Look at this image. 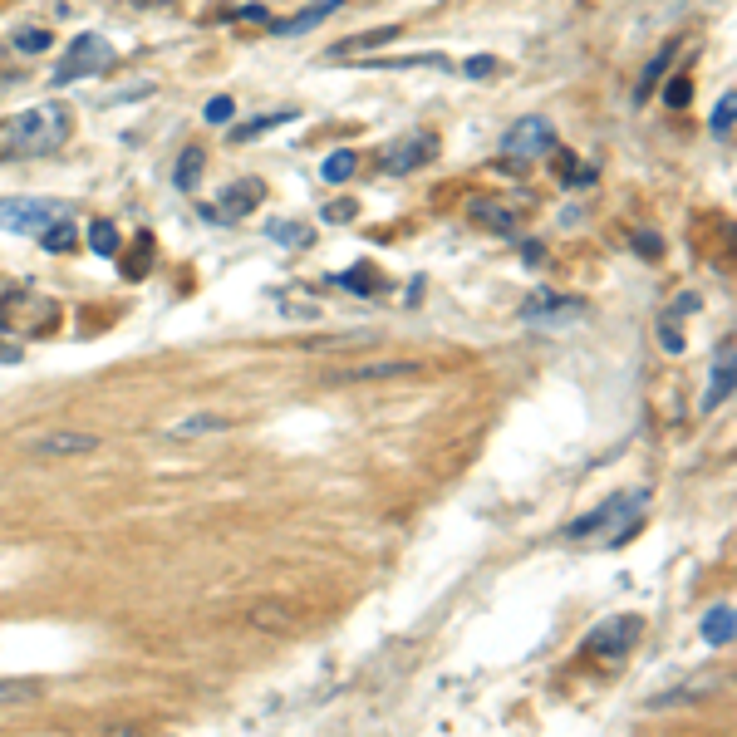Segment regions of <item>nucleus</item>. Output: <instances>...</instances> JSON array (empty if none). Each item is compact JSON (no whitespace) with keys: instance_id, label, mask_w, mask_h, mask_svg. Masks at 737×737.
Wrapping results in <instances>:
<instances>
[{"instance_id":"f257e3e1","label":"nucleus","mask_w":737,"mask_h":737,"mask_svg":"<svg viewBox=\"0 0 737 737\" xmlns=\"http://www.w3.org/2000/svg\"><path fill=\"white\" fill-rule=\"evenodd\" d=\"M64 138H69V109L59 99H50V104H35V109L0 123V158L5 163L50 158L64 148Z\"/></svg>"},{"instance_id":"f03ea898","label":"nucleus","mask_w":737,"mask_h":737,"mask_svg":"<svg viewBox=\"0 0 737 737\" xmlns=\"http://www.w3.org/2000/svg\"><path fill=\"white\" fill-rule=\"evenodd\" d=\"M644 507H649V492L644 487H629L620 497H610L605 507H595V511H585L580 521H570L566 541H575V546H585V541L620 546V541H629V531L639 526V511Z\"/></svg>"},{"instance_id":"7ed1b4c3","label":"nucleus","mask_w":737,"mask_h":737,"mask_svg":"<svg viewBox=\"0 0 737 737\" xmlns=\"http://www.w3.org/2000/svg\"><path fill=\"white\" fill-rule=\"evenodd\" d=\"M109 69H114V45H109L104 35H79V40L55 59L50 84L64 89V84H79V79H99V74H109Z\"/></svg>"},{"instance_id":"20e7f679","label":"nucleus","mask_w":737,"mask_h":737,"mask_svg":"<svg viewBox=\"0 0 737 737\" xmlns=\"http://www.w3.org/2000/svg\"><path fill=\"white\" fill-rule=\"evenodd\" d=\"M64 217H69V202H55V197H5L0 202V231L10 236H40Z\"/></svg>"},{"instance_id":"39448f33","label":"nucleus","mask_w":737,"mask_h":737,"mask_svg":"<svg viewBox=\"0 0 737 737\" xmlns=\"http://www.w3.org/2000/svg\"><path fill=\"white\" fill-rule=\"evenodd\" d=\"M639 639H644V620L639 615H610V620H600L585 634V649L595 659H605V664H620Z\"/></svg>"},{"instance_id":"423d86ee","label":"nucleus","mask_w":737,"mask_h":737,"mask_svg":"<svg viewBox=\"0 0 737 737\" xmlns=\"http://www.w3.org/2000/svg\"><path fill=\"white\" fill-rule=\"evenodd\" d=\"M438 158V133H403V138H394V143H384L379 148V172H389V177H403V172H418L423 163H433Z\"/></svg>"},{"instance_id":"0eeeda50","label":"nucleus","mask_w":737,"mask_h":737,"mask_svg":"<svg viewBox=\"0 0 737 737\" xmlns=\"http://www.w3.org/2000/svg\"><path fill=\"white\" fill-rule=\"evenodd\" d=\"M502 153H507V158H521V163H531V158H541V153H556V128L541 114L516 118L507 133H502Z\"/></svg>"},{"instance_id":"6e6552de","label":"nucleus","mask_w":737,"mask_h":737,"mask_svg":"<svg viewBox=\"0 0 737 737\" xmlns=\"http://www.w3.org/2000/svg\"><path fill=\"white\" fill-rule=\"evenodd\" d=\"M25 448L40 457H84L99 448V438L94 433H79V428H55V433H35Z\"/></svg>"},{"instance_id":"1a4fd4ad","label":"nucleus","mask_w":737,"mask_h":737,"mask_svg":"<svg viewBox=\"0 0 737 737\" xmlns=\"http://www.w3.org/2000/svg\"><path fill=\"white\" fill-rule=\"evenodd\" d=\"M580 315H585V300L551 295V290H541L521 305V320H531V325H561V320H580Z\"/></svg>"},{"instance_id":"9d476101","label":"nucleus","mask_w":737,"mask_h":737,"mask_svg":"<svg viewBox=\"0 0 737 737\" xmlns=\"http://www.w3.org/2000/svg\"><path fill=\"white\" fill-rule=\"evenodd\" d=\"M733 340H723V349H718V359H713V379H708V394H703V408L708 413H718L728 398H733Z\"/></svg>"},{"instance_id":"9b49d317","label":"nucleus","mask_w":737,"mask_h":737,"mask_svg":"<svg viewBox=\"0 0 737 737\" xmlns=\"http://www.w3.org/2000/svg\"><path fill=\"white\" fill-rule=\"evenodd\" d=\"M231 418H222V413H192V418H177V423H168V443H187V438H207V433H227Z\"/></svg>"},{"instance_id":"f8f14e48","label":"nucleus","mask_w":737,"mask_h":737,"mask_svg":"<svg viewBox=\"0 0 737 737\" xmlns=\"http://www.w3.org/2000/svg\"><path fill=\"white\" fill-rule=\"evenodd\" d=\"M418 364L413 359H384V364H359V369H340L330 374V384H369V379H398V374H413Z\"/></svg>"},{"instance_id":"ddd939ff","label":"nucleus","mask_w":737,"mask_h":737,"mask_svg":"<svg viewBox=\"0 0 737 737\" xmlns=\"http://www.w3.org/2000/svg\"><path fill=\"white\" fill-rule=\"evenodd\" d=\"M261 197H266V187H261V182H231V187H222V197H217V217L227 222V217H236V212L256 207Z\"/></svg>"},{"instance_id":"4468645a","label":"nucleus","mask_w":737,"mask_h":737,"mask_svg":"<svg viewBox=\"0 0 737 737\" xmlns=\"http://www.w3.org/2000/svg\"><path fill=\"white\" fill-rule=\"evenodd\" d=\"M335 10H340V0H315V5H305V10L295 15V20H276L271 30H276V35H305V30L325 25V20H330Z\"/></svg>"},{"instance_id":"2eb2a0df","label":"nucleus","mask_w":737,"mask_h":737,"mask_svg":"<svg viewBox=\"0 0 737 737\" xmlns=\"http://www.w3.org/2000/svg\"><path fill=\"white\" fill-rule=\"evenodd\" d=\"M737 634V610L723 600V605H713L708 615H703V639L713 644V649H723V644H733Z\"/></svg>"},{"instance_id":"dca6fc26","label":"nucleus","mask_w":737,"mask_h":737,"mask_svg":"<svg viewBox=\"0 0 737 737\" xmlns=\"http://www.w3.org/2000/svg\"><path fill=\"white\" fill-rule=\"evenodd\" d=\"M398 35V25H384V30H364V35H349V40H340V45H330L325 50V59H349V55H359V50H374V45H389Z\"/></svg>"},{"instance_id":"f3484780","label":"nucleus","mask_w":737,"mask_h":737,"mask_svg":"<svg viewBox=\"0 0 737 737\" xmlns=\"http://www.w3.org/2000/svg\"><path fill=\"white\" fill-rule=\"evenodd\" d=\"M45 698V683L35 679H0V708H30Z\"/></svg>"},{"instance_id":"a211bd4d","label":"nucleus","mask_w":737,"mask_h":737,"mask_svg":"<svg viewBox=\"0 0 737 737\" xmlns=\"http://www.w3.org/2000/svg\"><path fill=\"white\" fill-rule=\"evenodd\" d=\"M472 222L497 231V236H511V231H516V212L502 207V202H477V207H472Z\"/></svg>"},{"instance_id":"6ab92c4d","label":"nucleus","mask_w":737,"mask_h":737,"mask_svg":"<svg viewBox=\"0 0 737 737\" xmlns=\"http://www.w3.org/2000/svg\"><path fill=\"white\" fill-rule=\"evenodd\" d=\"M202 168H207V153H202V148H182V153H177V168H172V182H177L182 192H192V187L202 182Z\"/></svg>"},{"instance_id":"aec40b11","label":"nucleus","mask_w":737,"mask_h":737,"mask_svg":"<svg viewBox=\"0 0 737 737\" xmlns=\"http://www.w3.org/2000/svg\"><path fill=\"white\" fill-rule=\"evenodd\" d=\"M364 69H448V55L423 50V55H398V59H369Z\"/></svg>"},{"instance_id":"412c9836","label":"nucleus","mask_w":737,"mask_h":737,"mask_svg":"<svg viewBox=\"0 0 737 737\" xmlns=\"http://www.w3.org/2000/svg\"><path fill=\"white\" fill-rule=\"evenodd\" d=\"M266 236H271L276 246H295V251H305V246L315 241V231L305 227V222H266Z\"/></svg>"},{"instance_id":"4be33fe9","label":"nucleus","mask_w":737,"mask_h":737,"mask_svg":"<svg viewBox=\"0 0 737 737\" xmlns=\"http://www.w3.org/2000/svg\"><path fill=\"white\" fill-rule=\"evenodd\" d=\"M354 172H359V153H354V148H340V153H330V158L320 163V177H325V182H335V187L349 182Z\"/></svg>"},{"instance_id":"5701e85b","label":"nucleus","mask_w":737,"mask_h":737,"mask_svg":"<svg viewBox=\"0 0 737 737\" xmlns=\"http://www.w3.org/2000/svg\"><path fill=\"white\" fill-rule=\"evenodd\" d=\"M74 241H79V231H74V222H69V217H64V222H55V227L40 231V246H45V251H55V256H69V251H74Z\"/></svg>"},{"instance_id":"b1692460","label":"nucleus","mask_w":737,"mask_h":737,"mask_svg":"<svg viewBox=\"0 0 737 737\" xmlns=\"http://www.w3.org/2000/svg\"><path fill=\"white\" fill-rule=\"evenodd\" d=\"M290 118H295V109H281V114H261V118H246V123H241L236 133H231V138H236V143H246V138H261L266 128H276V123H290Z\"/></svg>"},{"instance_id":"393cba45","label":"nucleus","mask_w":737,"mask_h":737,"mask_svg":"<svg viewBox=\"0 0 737 737\" xmlns=\"http://www.w3.org/2000/svg\"><path fill=\"white\" fill-rule=\"evenodd\" d=\"M733 128H737V94L728 89V94L718 99V109H713V133L728 143V138H733Z\"/></svg>"},{"instance_id":"a878e982","label":"nucleus","mask_w":737,"mask_h":737,"mask_svg":"<svg viewBox=\"0 0 737 737\" xmlns=\"http://www.w3.org/2000/svg\"><path fill=\"white\" fill-rule=\"evenodd\" d=\"M556 177H561L566 187H590V182L600 177V168H575L566 153H561V158H556Z\"/></svg>"},{"instance_id":"bb28decb","label":"nucleus","mask_w":737,"mask_h":737,"mask_svg":"<svg viewBox=\"0 0 737 737\" xmlns=\"http://www.w3.org/2000/svg\"><path fill=\"white\" fill-rule=\"evenodd\" d=\"M89 246H94L99 256H118V227L114 222H94V227H89Z\"/></svg>"},{"instance_id":"cd10ccee","label":"nucleus","mask_w":737,"mask_h":737,"mask_svg":"<svg viewBox=\"0 0 737 737\" xmlns=\"http://www.w3.org/2000/svg\"><path fill=\"white\" fill-rule=\"evenodd\" d=\"M20 55H45L50 50V30H15V40H10Z\"/></svg>"},{"instance_id":"c85d7f7f","label":"nucleus","mask_w":737,"mask_h":737,"mask_svg":"<svg viewBox=\"0 0 737 737\" xmlns=\"http://www.w3.org/2000/svg\"><path fill=\"white\" fill-rule=\"evenodd\" d=\"M669 55H674V50H659V55L649 59V69L639 74V89H634V99H649V89H654V79H659V74L669 69Z\"/></svg>"},{"instance_id":"c756f323","label":"nucleus","mask_w":737,"mask_h":737,"mask_svg":"<svg viewBox=\"0 0 737 737\" xmlns=\"http://www.w3.org/2000/svg\"><path fill=\"white\" fill-rule=\"evenodd\" d=\"M251 624H261V629H290V615H285V610H271V605H261V610H251Z\"/></svg>"},{"instance_id":"7c9ffc66","label":"nucleus","mask_w":737,"mask_h":737,"mask_svg":"<svg viewBox=\"0 0 737 737\" xmlns=\"http://www.w3.org/2000/svg\"><path fill=\"white\" fill-rule=\"evenodd\" d=\"M231 114H236V104H231L227 94H222V99H212V104H207V123H231Z\"/></svg>"},{"instance_id":"2f4dec72","label":"nucleus","mask_w":737,"mask_h":737,"mask_svg":"<svg viewBox=\"0 0 737 737\" xmlns=\"http://www.w3.org/2000/svg\"><path fill=\"white\" fill-rule=\"evenodd\" d=\"M664 99H669L674 109H683V104L693 99V89H688V79H669V89H664Z\"/></svg>"},{"instance_id":"473e14b6","label":"nucleus","mask_w":737,"mask_h":737,"mask_svg":"<svg viewBox=\"0 0 737 737\" xmlns=\"http://www.w3.org/2000/svg\"><path fill=\"white\" fill-rule=\"evenodd\" d=\"M497 69V59L492 55H472L467 64H462V74H472V79H482V74H492Z\"/></svg>"},{"instance_id":"72a5a7b5","label":"nucleus","mask_w":737,"mask_h":737,"mask_svg":"<svg viewBox=\"0 0 737 737\" xmlns=\"http://www.w3.org/2000/svg\"><path fill=\"white\" fill-rule=\"evenodd\" d=\"M349 217H354V202H330V207H325V222H335V227L349 222Z\"/></svg>"},{"instance_id":"f704fd0d","label":"nucleus","mask_w":737,"mask_h":737,"mask_svg":"<svg viewBox=\"0 0 737 737\" xmlns=\"http://www.w3.org/2000/svg\"><path fill=\"white\" fill-rule=\"evenodd\" d=\"M521 251H526V266H541V256H546V246H541V241H526Z\"/></svg>"},{"instance_id":"c9c22d12","label":"nucleus","mask_w":737,"mask_h":737,"mask_svg":"<svg viewBox=\"0 0 737 737\" xmlns=\"http://www.w3.org/2000/svg\"><path fill=\"white\" fill-rule=\"evenodd\" d=\"M10 359H20V349H15V344H5V340H0V364H10Z\"/></svg>"}]
</instances>
